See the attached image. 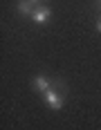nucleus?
Returning <instances> with one entry per match:
<instances>
[{
	"label": "nucleus",
	"instance_id": "f03ea898",
	"mask_svg": "<svg viewBox=\"0 0 101 130\" xmlns=\"http://www.w3.org/2000/svg\"><path fill=\"white\" fill-rule=\"evenodd\" d=\"M50 16H52V9L47 5H36V9L32 13V20H34L36 25H45V23L50 20Z\"/></svg>",
	"mask_w": 101,
	"mask_h": 130
},
{
	"label": "nucleus",
	"instance_id": "39448f33",
	"mask_svg": "<svg viewBox=\"0 0 101 130\" xmlns=\"http://www.w3.org/2000/svg\"><path fill=\"white\" fill-rule=\"evenodd\" d=\"M97 31H99V34H101V18H99V20H97Z\"/></svg>",
	"mask_w": 101,
	"mask_h": 130
},
{
	"label": "nucleus",
	"instance_id": "7ed1b4c3",
	"mask_svg": "<svg viewBox=\"0 0 101 130\" xmlns=\"http://www.w3.org/2000/svg\"><path fill=\"white\" fill-rule=\"evenodd\" d=\"M52 78H47V76H43V74H38V76H34V81H32V88L36 92H47L52 88Z\"/></svg>",
	"mask_w": 101,
	"mask_h": 130
},
{
	"label": "nucleus",
	"instance_id": "423d86ee",
	"mask_svg": "<svg viewBox=\"0 0 101 130\" xmlns=\"http://www.w3.org/2000/svg\"><path fill=\"white\" fill-rule=\"evenodd\" d=\"M99 5H101V0H99Z\"/></svg>",
	"mask_w": 101,
	"mask_h": 130
},
{
	"label": "nucleus",
	"instance_id": "20e7f679",
	"mask_svg": "<svg viewBox=\"0 0 101 130\" xmlns=\"http://www.w3.org/2000/svg\"><path fill=\"white\" fill-rule=\"evenodd\" d=\"M16 9H18V13H23V16H29V18H32V13H34V9H36V5H34L32 0H18Z\"/></svg>",
	"mask_w": 101,
	"mask_h": 130
},
{
	"label": "nucleus",
	"instance_id": "f257e3e1",
	"mask_svg": "<svg viewBox=\"0 0 101 130\" xmlns=\"http://www.w3.org/2000/svg\"><path fill=\"white\" fill-rule=\"evenodd\" d=\"M43 99H45V105L52 108V110H61V108H63V96L54 90V85H52L47 92H43Z\"/></svg>",
	"mask_w": 101,
	"mask_h": 130
}]
</instances>
